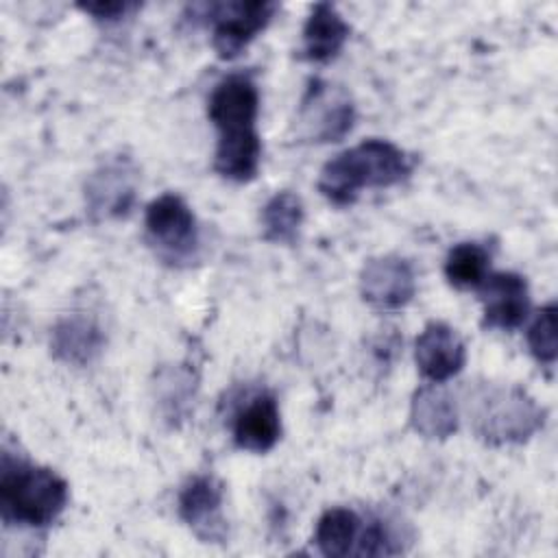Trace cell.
Here are the masks:
<instances>
[{
  "instance_id": "obj_13",
  "label": "cell",
  "mask_w": 558,
  "mask_h": 558,
  "mask_svg": "<svg viewBox=\"0 0 558 558\" xmlns=\"http://www.w3.org/2000/svg\"><path fill=\"white\" fill-rule=\"evenodd\" d=\"M281 436V414L270 392L251 397L233 418V440L240 449L253 453L270 451Z\"/></svg>"
},
{
  "instance_id": "obj_16",
  "label": "cell",
  "mask_w": 558,
  "mask_h": 558,
  "mask_svg": "<svg viewBox=\"0 0 558 558\" xmlns=\"http://www.w3.org/2000/svg\"><path fill=\"white\" fill-rule=\"evenodd\" d=\"M412 429L429 440H445L458 429V408L440 384L421 386L410 401Z\"/></svg>"
},
{
  "instance_id": "obj_4",
  "label": "cell",
  "mask_w": 558,
  "mask_h": 558,
  "mask_svg": "<svg viewBox=\"0 0 558 558\" xmlns=\"http://www.w3.org/2000/svg\"><path fill=\"white\" fill-rule=\"evenodd\" d=\"M211 22V46L220 59H235L255 37L262 33L272 15L277 2L268 0H240V2H216L201 7Z\"/></svg>"
},
{
  "instance_id": "obj_3",
  "label": "cell",
  "mask_w": 558,
  "mask_h": 558,
  "mask_svg": "<svg viewBox=\"0 0 558 558\" xmlns=\"http://www.w3.org/2000/svg\"><path fill=\"white\" fill-rule=\"evenodd\" d=\"M477 438L488 445H514L532 438L545 423V410L521 388L486 386L469 405Z\"/></svg>"
},
{
  "instance_id": "obj_2",
  "label": "cell",
  "mask_w": 558,
  "mask_h": 558,
  "mask_svg": "<svg viewBox=\"0 0 558 558\" xmlns=\"http://www.w3.org/2000/svg\"><path fill=\"white\" fill-rule=\"evenodd\" d=\"M68 504V484L52 469L2 456L0 514L7 525L46 527Z\"/></svg>"
},
{
  "instance_id": "obj_14",
  "label": "cell",
  "mask_w": 558,
  "mask_h": 558,
  "mask_svg": "<svg viewBox=\"0 0 558 558\" xmlns=\"http://www.w3.org/2000/svg\"><path fill=\"white\" fill-rule=\"evenodd\" d=\"M105 347L100 325L85 314L63 316L50 333V351L57 360L72 366L92 364Z\"/></svg>"
},
{
  "instance_id": "obj_19",
  "label": "cell",
  "mask_w": 558,
  "mask_h": 558,
  "mask_svg": "<svg viewBox=\"0 0 558 558\" xmlns=\"http://www.w3.org/2000/svg\"><path fill=\"white\" fill-rule=\"evenodd\" d=\"M490 255L477 242L456 244L445 259V277L453 288H480L488 277Z\"/></svg>"
},
{
  "instance_id": "obj_10",
  "label": "cell",
  "mask_w": 558,
  "mask_h": 558,
  "mask_svg": "<svg viewBox=\"0 0 558 558\" xmlns=\"http://www.w3.org/2000/svg\"><path fill=\"white\" fill-rule=\"evenodd\" d=\"M414 360L425 379L442 384L462 371L466 362V347L451 325L432 320L414 342Z\"/></svg>"
},
{
  "instance_id": "obj_23",
  "label": "cell",
  "mask_w": 558,
  "mask_h": 558,
  "mask_svg": "<svg viewBox=\"0 0 558 558\" xmlns=\"http://www.w3.org/2000/svg\"><path fill=\"white\" fill-rule=\"evenodd\" d=\"M87 15H92L98 22H118L126 13L135 11V2H124V0H96V2H83L78 4Z\"/></svg>"
},
{
  "instance_id": "obj_9",
  "label": "cell",
  "mask_w": 558,
  "mask_h": 558,
  "mask_svg": "<svg viewBox=\"0 0 558 558\" xmlns=\"http://www.w3.org/2000/svg\"><path fill=\"white\" fill-rule=\"evenodd\" d=\"M222 497V484L214 475H194L179 493V517L205 543H220L227 536Z\"/></svg>"
},
{
  "instance_id": "obj_12",
  "label": "cell",
  "mask_w": 558,
  "mask_h": 558,
  "mask_svg": "<svg viewBox=\"0 0 558 558\" xmlns=\"http://www.w3.org/2000/svg\"><path fill=\"white\" fill-rule=\"evenodd\" d=\"M85 198L96 218L124 216L135 201V170L122 159L102 163L87 179Z\"/></svg>"
},
{
  "instance_id": "obj_6",
  "label": "cell",
  "mask_w": 558,
  "mask_h": 558,
  "mask_svg": "<svg viewBox=\"0 0 558 558\" xmlns=\"http://www.w3.org/2000/svg\"><path fill=\"white\" fill-rule=\"evenodd\" d=\"M148 242L168 262H181L196 251L198 227L190 205L172 192L148 203L144 214Z\"/></svg>"
},
{
  "instance_id": "obj_5",
  "label": "cell",
  "mask_w": 558,
  "mask_h": 558,
  "mask_svg": "<svg viewBox=\"0 0 558 558\" xmlns=\"http://www.w3.org/2000/svg\"><path fill=\"white\" fill-rule=\"evenodd\" d=\"M259 113L257 85L244 74H229L216 83L207 100V116L218 131V142L259 137L255 120Z\"/></svg>"
},
{
  "instance_id": "obj_20",
  "label": "cell",
  "mask_w": 558,
  "mask_h": 558,
  "mask_svg": "<svg viewBox=\"0 0 558 558\" xmlns=\"http://www.w3.org/2000/svg\"><path fill=\"white\" fill-rule=\"evenodd\" d=\"M556 323H558V307L554 303H547L536 312L534 320L527 327V336H525L527 349L534 355V360L545 366L554 364L558 355Z\"/></svg>"
},
{
  "instance_id": "obj_11",
  "label": "cell",
  "mask_w": 558,
  "mask_h": 558,
  "mask_svg": "<svg viewBox=\"0 0 558 558\" xmlns=\"http://www.w3.org/2000/svg\"><path fill=\"white\" fill-rule=\"evenodd\" d=\"M480 294L484 303V327L512 331L525 323L530 312V292L521 275L488 272L480 286Z\"/></svg>"
},
{
  "instance_id": "obj_17",
  "label": "cell",
  "mask_w": 558,
  "mask_h": 558,
  "mask_svg": "<svg viewBox=\"0 0 558 558\" xmlns=\"http://www.w3.org/2000/svg\"><path fill=\"white\" fill-rule=\"evenodd\" d=\"M362 530V519L351 508H329L320 514L314 543L327 558H342L355 551V543Z\"/></svg>"
},
{
  "instance_id": "obj_7",
  "label": "cell",
  "mask_w": 558,
  "mask_h": 558,
  "mask_svg": "<svg viewBox=\"0 0 558 558\" xmlns=\"http://www.w3.org/2000/svg\"><path fill=\"white\" fill-rule=\"evenodd\" d=\"M353 120L355 107L342 87L318 78L310 83L299 107V126L307 142H338L351 131Z\"/></svg>"
},
{
  "instance_id": "obj_18",
  "label": "cell",
  "mask_w": 558,
  "mask_h": 558,
  "mask_svg": "<svg viewBox=\"0 0 558 558\" xmlns=\"http://www.w3.org/2000/svg\"><path fill=\"white\" fill-rule=\"evenodd\" d=\"M303 218H305V207L299 194L290 190H281L272 194L259 214L264 240L275 244H292L299 238Z\"/></svg>"
},
{
  "instance_id": "obj_21",
  "label": "cell",
  "mask_w": 558,
  "mask_h": 558,
  "mask_svg": "<svg viewBox=\"0 0 558 558\" xmlns=\"http://www.w3.org/2000/svg\"><path fill=\"white\" fill-rule=\"evenodd\" d=\"M159 390V403L166 410L168 418H179L183 408L190 401V395L194 392V377L185 368L163 371L157 379Z\"/></svg>"
},
{
  "instance_id": "obj_8",
  "label": "cell",
  "mask_w": 558,
  "mask_h": 558,
  "mask_svg": "<svg viewBox=\"0 0 558 558\" xmlns=\"http://www.w3.org/2000/svg\"><path fill=\"white\" fill-rule=\"evenodd\" d=\"M416 292V275L408 259L399 255H379L364 264L360 272L362 299L384 312L405 307Z\"/></svg>"
},
{
  "instance_id": "obj_15",
  "label": "cell",
  "mask_w": 558,
  "mask_h": 558,
  "mask_svg": "<svg viewBox=\"0 0 558 558\" xmlns=\"http://www.w3.org/2000/svg\"><path fill=\"white\" fill-rule=\"evenodd\" d=\"M351 26L329 2H316L303 26L301 57L312 63L331 61L347 44Z\"/></svg>"
},
{
  "instance_id": "obj_1",
  "label": "cell",
  "mask_w": 558,
  "mask_h": 558,
  "mask_svg": "<svg viewBox=\"0 0 558 558\" xmlns=\"http://www.w3.org/2000/svg\"><path fill=\"white\" fill-rule=\"evenodd\" d=\"M412 161L388 140H364L331 157L318 174V192L333 205H351L366 187H390L401 183Z\"/></svg>"
},
{
  "instance_id": "obj_22",
  "label": "cell",
  "mask_w": 558,
  "mask_h": 558,
  "mask_svg": "<svg viewBox=\"0 0 558 558\" xmlns=\"http://www.w3.org/2000/svg\"><path fill=\"white\" fill-rule=\"evenodd\" d=\"M401 541L395 527L384 519H371L366 527L360 530L355 551L357 556H392L399 554Z\"/></svg>"
}]
</instances>
